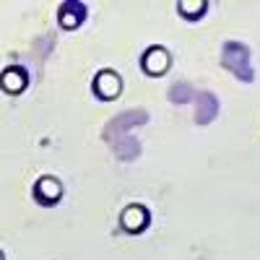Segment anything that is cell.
<instances>
[{
	"label": "cell",
	"mask_w": 260,
	"mask_h": 260,
	"mask_svg": "<svg viewBox=\"0 0 260 260\" xmlns=\"http://www.w3.org/2000/svg\"><path fill=\"white\" fill-rule=\"evenodd\" d=\"M169 65H172V55H169L161 45H151V47L141 55V68H143L146 76L159 78V76H164V73L169 71Z\"/></svg>",
	"instance_id": "cell-2"
},
{
	"label": "cell",
	"mask_w": 260,
	"mask_h": 260,
	"mask_svg": "<svg viewBox=\"0 0 260 260\" xmlns=\"http://www.w3.org/2000/svg\"><path fill=\"white\" fill-rule=\"evenodd\" d=\"M148 117H146V112L143 110H138V112H122L120 117H115L110 125H107V130H104V138L110 141V143H115V141H120L125 133L122 130H130L133 125H143Z\"/></svg>",
	"instance_id": "cell-5"
},
{
	"label": "cell",
	"mask_w": 260,
	"mask_h": 260,
	"mask_svg": "<svg viewBox=\"0 0 260 260\" xmlns=\"http://www.w3.org/2000/svg\"><path fill=\"white\" fill-rule=\"evenodd\" d=\"M60 26L62 29H78L83 21H86V3H81V0H68V3H62L60 6Z\"/></svg>",
	"instance_id": "cell-8"
},
{
	"label": "cell",
	"mask_w": 260,
	"mask_h": 260,
	"mask_svg": "<svg viewBox=\"0 0 260 260\" xmlns=\"http://www.w3.org/2000/svg\"><path fill=\"white\" fill-rule=\"evenodd\" d=\"M120 91H122V78H120L117 71L104 68V71L96 73V78H94V94H96L99 99L112 102V99L120 96Z\"/></svg>",
	"instance_id": "cell-3"
},
{
	"label": "cell",
	"mask_w": 260,
	"mask_h": 260,
	"mask_svg": "<svg viewBox=\"0 0 260 260\" xmlns=\"http://www.w3.org/2000/svg\"><path fill=\"white\" fill-rule=\"evenodd\" d=\"M195 96H198V91H192L190 83H175V86H172V91H169V99L175 104H185V102H190Z\"/></svg>",
	"instance_id": "cell-12"
},
{
	"label": "cell",
	"mask_w": 260,
	"mask_h": 260,
	"mask_svg": "<svg viewBox=\"0 0 260 260\" xmlns=\"http://www.w3.org/2000/svg\"><path fill=\"white\" fill-rule=\"evenodd\" d=\"M221 65L226 71H232L237 78L242 81H252L255 73H252V62H250V50L240 42H226L224 50H221Z\"/></svg>",
	"instance_id": "cell-1"
},
{
	"label": "cell",
	"mask_w": 260,
	"mask_h": 260,
	"mask_svg": "<svg viewBox=\"0 0 260 260\" xmlns=\"http://www.w3.org/2000/svg\"><path fill=\"white\" fill-rule=\"evenodd\" d=\"M148 224H151V213H148V208L141 206V203H130V206L120 213V226H122L127 234H141V232L148 229Z\"/></svg>",
	"instance_id": "cell-4"
},
{
	"label": "cell",
	"mask_w": 260,
	"mask_h": 260,
	"mask_svg": "<svg viewBox=\"0 0 260 260\" xmlns=\"http://www.w3.org/2000/svg\"><path fill=\"white\" fill-rule=\"evenodd\" d=\"M0 86H3V91L16 96L21 94L29 86V73L26 68H21V65H8V68L3 71V78H0Z\"/></svg>",
	"instance_id": "cell-7"
},
{
	"label": "cell",
	"mask_w": 260,
	"mask_h": 260,
	"mask_svg": "<svg viewBox=\"0 0 260 260\" xmlns=\"http://www.w3.org/2000/svg\"><path fill=\"white\" fill-rule=\"evenodd\" d=\"M115 151H117V156L122 159V161H130V159H136L138 154H141V146H138V141L133 138V136H122L120 141H115Z\"/></svg>",
	"instance_id": "cell-11"
},
{
	"label": "cell",
	"mask_w": 260,
	"mask_h": 260,
	"mask_svg": "<svg viewBox=\"0 0 260 260\" xmlns=\"http://www.w3.org/2000/svg\"><path fill=\"white\" fill-rule=\"evenodd\" d=\"M34 198L39 206H55L60 198H62V185L57 177L52 175H45V177H39L37 185H34Z\"/></svg>",
	"instance_id": "cell-6"
},
{
	"label": "cell",
	"mask_w": 260,
	"mask_h": 260,
	"mask_svg": "<svg viewBox=\"0 0 260 260\" xmlns=\"http://www.w3.org/2000/svg\"><path fill=\"white\" fill-rule=\"evenodd\" d=\"M177 11H180V16L187 18V21H198V18L206 16L208 3H206V0H180V3H177Z\"/></svg>",
	"instance_id": "cell-10"
},
{
	"label": "cell",
	"mask_w": 260,
	"mask_h": 260,
	"mask_svg": "<svg viewBox=\"0 0 260 260\" xmlns=\"http://www.w3.org/2000/svg\"><path fill=\"white\" fill-rule=\"evenodd\" d=\"M195 104H198V112H195V122L198 125H208L216 115H219V99L211 91H198Z\"/></svg>",
	"instance_id": "cell-9"
}]
</instances>
